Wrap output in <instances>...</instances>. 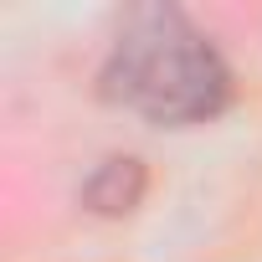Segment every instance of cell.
<instances>
[{
    "instance_id": "obj_2",
    "label": "cell",
    "mask_w": 262,
    "mask_h": 262,
    "mask_svg": "<svg viewBox=\"0 0 262 262\" xmlns=\"http://www.w3.org/2000/svg\"><path fill=\"white\" fill-rule=\"evenodd\" d=\"M82 201H88V211H98V216H128V211L144 201V165L128 160V155L103 160V165L93 170V180L82 185Z\"/></svg>"
},
{
    "instance_id": "obj_1",
    "label": "cell",
    "mask_w": 262,
    "mask_h": 262,
    "mask_svg": "<svg viewBox=\"0 0 262 262\" xmlns=\"http://www.w3.org/2000/svg\"><path fill=\"white\" fill-rule=\"evenodd\" d=\"M98 93L160 128L211 123L231 103V72L211 36L170 6H144L123 21L98 72Z\"/></svg>"
}]
</instances>
